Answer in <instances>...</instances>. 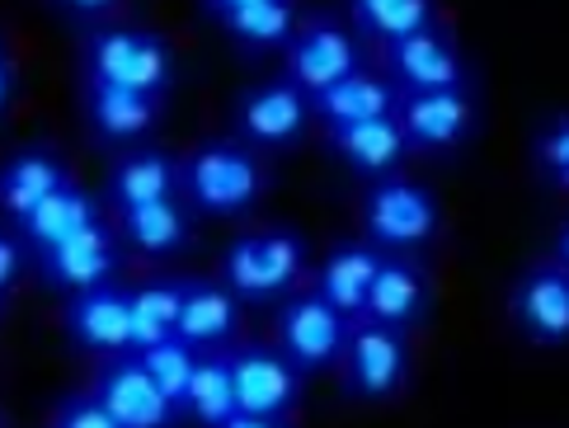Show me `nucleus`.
<instances>
[{
  "label": "nucleus",
  "instance_id": "nucleus-1",
  "mask_svg": "<svg viewBox=\"0 0 569 428\" xmlns=\"http://www.w3.org/2000/svg\"><path fill=\"white\" fill-rule=\"evenodd\" d=\"M184 193L198 212L240 217L263 193V170L250 151V141L208 137L184 156Z\"/></svg>",
  "mask_w": 569,
  "mask_h": 428
},
{
  "label": "nucleus",
  "instance_id": "nucleus-2",
  "mask_svg": "<svg viewBox=\"0 0 569 428\" xmlns=\"http://www.w3.org/2000/svg\"><path fill=\"white\" fill-rule=\"evenodd\" d=\"M307 273V240L297 231H246L227 245L221 282L250 306L282 301Z\"/></svg>",
  "mask_w": 569,
  "mask_h": 428
},
{
  "label": "nucleus",
  "instance_id": "nucleus-3",
  "mask_svg": "<svg viewBox=\"0 0 569 428\" xmlns=\"http://www.w3.org/2000/svg\"><path fill=\"white\" fill-rule=\"evenodd\" d=\"M236 396H240V424L236 428H282L292 424L301 405V367L269 344H236Z\"/></svg>",
  "mask_w": 569,
  "mask_h": 428
},
{
  "label": "nucleus",
  "instance_id": "nucleus-4",
  "mask_svg": "<svg viewBox=\"0 0 569 428\" xmlns=\"http://www.w3.org/2000/svg\"><path fill=\"white\" fill-rule=\"evenodd\" d=\"M438 198L423 189L419 179L405 175H381L368 183V198H362V227L368 240L381 250H419L438 236Z\"/></svg>",
  "mask_w": 569,
  "mask_h": 428
},
{
  "label": "nucleus",
  "instance_id": "nucleus-5",
  "mask_svg": "<svg viewBox=\"0 0 569 428\" xmlns=\"http://www.w3.org/2000/svg\"><path fill=\"white\" fill-rule=\"evenodd\" d=\"M86 71L109 86L166 94L174 80V52L166 38L147 29H94L86 43Z\"/></svg>",
  "mask_w": 569,
  "mask_h": 428
},
{
  "label": "nucleus",
  "instance_id": "nucleus-6",
  "mask_svg": "<svg viewBox=\"0 0 569 428\" xmlns=\"http://www.w3.org/2000/svg\"><path fill=\"white\" fill-rule=\"evenodd\" d=\"M349 335H353V320L320 292H288L278 306V349L307 377L339 362L343 349H349Z\"/></svg>",
  "mask_w": 569,
  "mask_h": 428
},
{
  "label": "nucleus",
  "instance_id": "nucleus-7",
  "mask_svg": "<svg viewBox=\"0 0 569 428\" xmlns=\"http://www.w3.org/2000/svg\"><path fill=\"white\" fill-rule=\"evenodd\" d=\"M343 391L353 400H391L410 377V339L400 325L353 320L349 349H343Z\"/></svg>",
  "mask_w": 569,
  "mask_h": 428
},
{
  "label": "nucleus",
  "instance_id": "nucleus-8",
  "mask_svg": "<svg viewBox=\"0 0 569 428\" xmlns=\"http://www.w3.org/2000/svg\"><path fill=\"white\" fill-rule=\"evenodd\" d=\"M311 113H316L311 94L301 90L292 76H278V80H263V86H250L236 99V132H240V141H250V147L278 151V147L301 141Z\"/></svg>",
  "mask_w": 569,
  "mask_h": 428
},
{
  "label": "nucleus",
  "instance_id": "nucleus-9",
  "mask_svg": "<svg viewBox=\"0 0 569 428\" xmlns=\"http://www.w3.org/2000/svg\"><path fill=\"white\" fill-rule=\"evenodd\" d=\"M94 391L104 396L118 428H170V424L184 419V410H179V405L156 386V377L147 372V362L137 358V349L113 354V358L99 362Z\"/></svg>",
  "mask_w": 569,
  "mask_h": 428
},
{
  "label": "nucleus",
  "instance_id": "nucleus-10",
  "mask_svg": "<svg viewBox=\"0 0 569 428\" xmlns=\"http://www.w3.org/2000/svg\"><path fill=\"white\" fill-rule=\"evenodd\" d=\"M362 71V52H358V33H349L335 19H307L288 43V76L297 80L307 94L335 86V80Z\"/></svg>",
  "mask_w": 569,
  "mask_h": 428
},
{
  "label": "nucleus",
  "instance_id": "nucleus-11",
  "mask_svg": "<svg viewBox=\"0 0 569 428\" xmlns=\"http://www.w3.org/2000/svg\"><path fill=\"white\" fill-rule=\"evenodd\" d=\"M386 71L400 90H461L466 61L442 24H429L419 33H405L386 43Z\"/></svg>",
  "mask_w": 569,
  "mask_h": 428
},
{
  "label": "nucleus",
  "instance_id": "nucleus-12",
  "mask_svg": "<svg viewBox=\"0 0 569 428\" xmlns=\"http://www.w3.org/2000/svg\"><path fill=\"white\" fill-rule=\"evenodd\" d=\"M508 306L532 344H569V269L560 259H537L513 282Z\"/></svg>",
  "mask_w": 569,
  "mask_h": 428
},
{
  "label": "nucleus",
  "instance_id": "nucleus-13",
  "mask_svg": "<svg viewBox=\"0 0 569 428\" xmlns=\"http://www.w3.org/2000/svg\"><path fill=\"white\" fill-rule=\"evenodd\" d=\"M400 128L415 151H452L476 128V104L461 90H405L400 94Z\"/></svg>",
  "mask_w": 569,
  "mask_h": 428
},
{
  "label": "nucleus",
  "instance_id": "nucleus-14",
  "mask_svg": "<svg viewBox=\"0 0 569 428\" xmlns=\"http://www.w3.org/2000/svg\"><path fill=\"white\" fill-rule=\"evenodd\" d=\"M113 273H118V240L104 221H94V227L52 245L48 255H38V278L52 292H67V297L99 288V282H113Z\"/></svg>",
  "mask_w": 569,
  "mask_h": 428
},
{
  "label": "nucleus",
  "instance_id": "nucleus-15",
  "mask_svg": "<svg viewBox=\"0 0 569 428\" xmlns=\"http://www.w3.org/2000/svg\"><path fill=\"white\" fill-rule=\"evenodd\" d=\"M67 335L90 354H128L132 349V292L118 282H99V288L71 292L67 301Z\"/></svg>",
  "mask_w": 569,
  "mask_h": 428
},
{
  "label": "nucleus",
  "instance_id": "nucleus-16",
  "mask_svg": "<svg viewBox=\"0 0 569 428\" xmlns=\"http://www.w3.org/2000/svg\"><path fill=\"white\" fill-rule=\"evenodd\" d=\"M433 306V278L419 259H410L405 250L396 255H381V269L372 278V292H368V320H386V325H400L410 330L429 316Z\"/></svg>",
  "mask_w": 569,
  "mask_h": 428
},
{
  "label": "nucleus",
  "instance_id": "nucleus-17",
  "mask_svg": "<svg viewBox=\"0 0 569 428\" xmlns=\"http://www.w3.org/2000/svg\"><path fill=\"white\" fill-rule=\"evenodd\" d=\"M160 94L147 90H128V86H109V80H90L86 90V122L94 141L104 147H137L141 137L156 128L160 118Z\"/></svg>",
  "mask_w": 569,
  "mask_h": 428
},
{
  "label": "nucleus",
  "instance_id": "nucleus-18",
  "mask_svg": "<svg viewBox=\"0 0 569 428\" xmlns=\"http://www.w3.org/2000/svg\"><path fill=\"white\" fill-rule=\"evenodd\" d=\"M179 189H184V160H174L156 147H132L113 160L104 198L118 212H128V208H141V202H156V198H179Z\"/></svg>",
  "mask_w": 569,
  "mask_h": 428
},
{
  "label": "nucleus",
  "instance_id": "nucleus-19",
  "mask_svg": "<svg viewBox=\"0 0 569 428\" xmlns=\"http://www.w3.org/2000/svg\"><path fill=\"white\" fill-rule=\"evenodd\" d=\"M330 147L335 156L362 179H381V175H396V166L405 160L410 137H405L400 118L396 113H381L368 122H349V128H330Z\"/></svg>",
  "mask_w": 569,
  "mask_h": 428
},
{
  "label": "nucleus",
  "instance_id": "nucleus-20",
  "mask_svg": "<svg viewBox=\"0 0 569 428\" xmlns=\"http://www.w3.org/2000/svg\"><path fill=\"white\" fill-rule=\"evenodd\" d=\"M381 269V245L372 240H343L325 255L320 273H316V292L325 301H335L349 320L368 316V292H372V278Z\"/></svg>",
  "mask_w": 569,
  "mask_h": 428
},
{
  "label": "nucleus",
  "instance_id": "nucleus-21",
  "mask_svg": "<svg viewBox=\"0 0 569 428\" xmlns=\"http://www.w3.org/2000/svg\"><path fill=\"white\" fill-rule=\"evenodd\" d=\"M400 86L396 80H381L372 76L368 67L335 80V86H325L311 94V109L316 118L325 122V132L330 128H349V122H368V118H381V113H396L400 109Z\"/></svg>",
  "mask_w": 569,
  "mask_h": 428
},
{
  "label": "nucleus",
  "instance_id": "nucleus-22",
  "mask_svg": "<svg viewBox=\"0 0 569 428\" xmlns=\"http://www.w3.org/2000/svg\"><path fill=\"white\" fill-rule=\"evenodd\" d=\"M94 221H104V202H99L90 189H76V183H67V189H57L52 198H43L33 212L14 217L10 227L29 240L33 255H48L52 245H62L67 236L94 227Z\"/></svg>",
  "mask_w": 569,
  "mask_h": 428
},
{
  "label": "nucleus",
  "instance_id": "nucleus-23",
  "mask_svg": "<svg viewBox=\"0 0 569 428\" xmlns=\"http://www.w3.org/2000/svg\"><path fill=\"white\" fill-rule=\"evenodd\" d=\"M67 183H71V170L52 147H19V151H10L6 170H0V208L14 221V217L33 212L38 202L52 198L57 189H67Z\"/></svg>",
  "mask_w": 569,
  "mask_h": 428
},
{
  "label": "nucleus",
  "instance_id": "nucleus-24",
  "mask_svg": "<svg viewBox=\"0 0 569 428\" xmlns=\"http://www.w3.org/2000/svg\"><path fill=\"white\" fill-rule=\"evenodd\" d=\"M240 330V297L227 282H202L189 278L184 288V311H179V339H189L193 349H227Z\"/></svg>",
  "mask_w": 569,
  "mask_h": 428
},
{
  "label": "nucleus",
  "instance_id": "nucleus-25",
  "mask_svg": "<svg viewBox=\"0 0 569 428\" xmlns=\"http://www.w3.org/2000/svg\"><path fill=\"white\" fill-rule=\"evenodd\" d=\"M184 419L202 428H236L240 424V396H236V362L227 349H202L198 372L184 400Z\"/></svg>",
  "mask_w": 569,
  "mask_h": 428
},
{
  "label": "nucleus",
  "instance_id": "nucleus-26",
  "mask_svg": "<svg viewBox=\"0 0 569 428\" xmlns=\"http://www.w3.org/2000/svg\"><path fill=\"white\" fill-rule=\"evenodd\" d=\"M118 227H123V236L151 259H170V255L193 245L189 212L179 198H156V202H141V208L118 212Z\"/></svg>",
  "mask_w": 569,
  "mask_h": 428
},
{
  "label": "nucleus",
  "instance_id": "nucleus-27",
  "mask_svg": "<svg viewBox=\"0 0 569 428\" xmlns=\"http://www.w3.org/2000/svg\"><path fill=\"white\" fill-rule=\"evenodd\" d=\"M217 24L236 38V48L246 52H273V48H288L297 38V6L292 0H254V6H236V10H221Z\"/></svg>",
  "mask_w": 569,
  "mask_h": 428
},
{
  "label": "nucleus",
  "instance_id": "nucleus-28",
  "mask_svg": "<svg viewBox=\"0 0 569 428\" xmlns=\"http://www.w3.org/2000/svg\"><path fill=\"white\" fill-rule=\"evenodd\" d=\"M189 278H151L132 288V349H151V344L179 335V311H184Z\"/></svg>",
  "mask_w": 569,
  "mask_h": 428
},
{
  "label": "nucleus",
  "instance_id": "nucleus-29",
  "mask_svg": "<svg viewBox=\"0 0 569 428\" xmlns=\"http://www.w3.org/2000/svg\"><path fill=\"white\" fill-rule=\"evenodd\" d=\"M353 6V24L362 38H377V43H396L405 33H419L438 24L433 0H349Z\"/></svg>",
  "mask_w": 569,
  "mask_h": 428
},
{
  "label": "nucleus",
  "instance_id": "nucleus-30",
  "mask_svg": "<svg viewBox=\"0 0 569 428\" xmlns=\"http://www.w3.org/2000/svg\"><path fill=\"white\" fill-rule=\"evenodd\" d=\"M137 358L147 362V372L156 377V386L166 391L179 410H184V400H189V386H193V372H198V349L189 339H179V335H170V339H160V344H151V349H137Z\"/></svg>",
  "mask_w": 569,
  "mask_h": 428
},
{
  "label": "nucleus",
  "instance_id": "nucleus-31",
  "mask_svg": "<svg viewBox=\"0 0 569 428\" xmlns=\"http://www.w3.org/2000/svg\"><path fill=\"white\" fill-rule=\"evenodd\" d=\"M537 170L551 189L569 193V113H556L537 132Z\"/></svg>",
  "mask_w": 569,
  "mask_h": 428
},
{
  "label": "nucleus",
  "instance_id": "nucleus-32",
  "mask_svg": "<svg viewBox=\"0 0 569 428\" xmlns=\"http://www.w3.org/2000/svg\"><path fill=\"white\" fill-rule=\"evenodd\" d=\"M57 428H118V419H113V410L104 405V396L94 391H71V396H62L52 405V415H48Z\"/></svg>",
  "mask_w": 569,
  "mask_h": 428
},
{
  "label": "nucleus",
  "instance_id": "nucleus-33",
  "mask_svg": "<svg viewBox=\"0 0 569 428\" xmlns=\"http://www.w3.org/2000/svg\"><path fill=\"white\" fill-rule=\"evenodd\" d=\"M29 263H38V255L29 250V240L19 236L14 227L0 231V297H10L19 288V278H24Z\"/></svg>",
  "mask_w": 569,
  "mask_h": 428
},
{
  "label": "nucleus",
  "instance_id": "nucleus-34",
  "mask_svg": "<svg viewBox=\"0 0 569 428\" xmlns=\"http://www.w3.org/2000/svg\"><path fill=\"white\" fill-rule=\"evenodd\" d=\"M62 10H71V14H104V10H113L118 0H57Z\"/></svg>",
  "mask_w": 569,
  "mask_h": 428
},
{
  "label": "nucleus",
  "instance_id": "nucleus-35",
  "mask_svg": "<svg viewBox=\"0 0 569 428\" xmlns=\"http://www.w3.org/2000/svg\"><path fill=\"white\" fill-rule=\"evenodd\" d=\"M556 259H560L565 269H569V221H565V227L556 231Z\"/></svg>",
  "mask_w": 569,
  "mask_h": 428
},
{
  "label": "nucleus",
  "instance_id": "nucleus-36",
  "mask_svg": "<svg viewBox=\"0 0 569 428\" xmlns=\"http://www.w3.org/2000/svg\"><path fill=\"white\" fill-rule=\"evenodd\" d=\"M236 6H254V0H208V14L217 19L221 10H236Z\"/></svg>",
  "mask_w": 569,
  "mask_h": 428
}]
</instances>
